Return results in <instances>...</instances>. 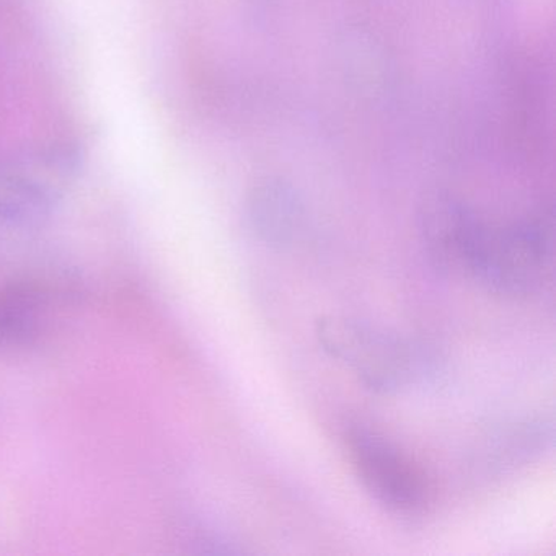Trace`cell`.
<instances>
[{"mask_svg":"<svg viewBox=\"0 0 556 556\" xmlns=\"http://www.w3.org/2000/svg\"><path fill=\"white\" fill-rule=\"evenodd\" d=\"M315 334L321 350L370 392H402L421 374L422 357L408 341L364 321L328 315L317 321Z\"/></svg>","mask_w":556,"mask_h":556,"instance_id":"obj_1","label":"cell"},{"mask_svg":"<svg viewBox=\"0 0 556 556\" xmlns=\"http://www.w3.org/2000/svg\"><path fill=\"white\" fill-rule=\"evenodd\" d=\"M553 224L546 214L501 227H484L471 278L497 294L530 295L548 278Z\"/></svg>","mask_w":556,"mask_h":556,"instance_id":"obj_2","label":"cell"},{"mask_svg":"<svg viewBox=\"0 0 556 556\" xmlns=\"http://www.w3.org/2000/svg\"><path fill=\"white\" fill-rule=\"evenodd\" d=\"M76 170V155L60 149L0 165V224L30 227L47 219Z\"/></svg>","mask_w":556,"mask_h":556,"instance_id":"obj_3","label":"cell"},{"mask_svg":"<svg viewBox=\"0 0 556 556\" xmlns=\"http://www.w3.org/2000/svg\"><path fill=\"white\" fill-rule=\"evenodd\" d=\"M348 455L364 490L389 510L413 514L428 501L425 475L395 444L366 428L350 429Z\"/></svg>","mask_w":556,"mask_h":556,"instance_id":"obj_4","label":"cell"},{"mask_svg":"<svg viewBox=\"0 0 556 556\" xmlns=\"http://www.w3.org/2000/svg\"><path fill=\"white\" fill-rule=\"evenodd\" d=\"M484 227L460 201L431 198L419 214V236L429 265L447 278H471Z\"/></svg>","mask_w":556,"mask_h":556,"instance_id":"obj_5","label":"cell"},{"mask_svg":"<svg viewBox=\"0 0 556 556\" xmlns=\"http://www.w3.org/2000/svg\"><path fill=\"white\" fill-rule=\"evenodd\" d=\"M51 292L35 282H15L0 289V353L34 346L50 324Z\"/></svg>","mask_w":556,"mask_h":556,"instance_id":"obj_6","label":"cell"},{"mask_svg":"<svg viewBox=\"0 0 556 556\" xmlns=\"http://www.w3.org/2000/svg\"><path fill=\"white\" fill-rule=\"evenodd\" d=\"M304 204L288 185L268 181L253 190L249 220L255 236L276 250L294 245L304 227Z\"/></svg>","mask_w":556,"mask_h":556,"instance_id":"obj_7","label":"cell"}]
</instances>
